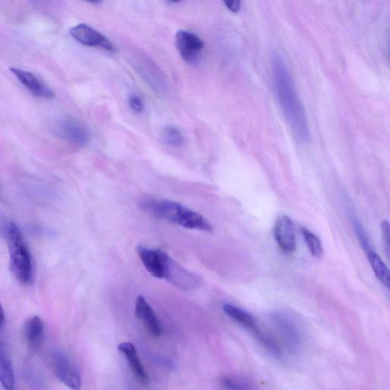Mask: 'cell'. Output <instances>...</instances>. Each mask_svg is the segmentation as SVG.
<instances>
[{"label": "cell", "instance_id": "ac0fdd59", "mask_svg": "<svg viewBox=\"0 0 390 390\" xmlns=\"http://www.w3.org/2000/svg\"><path fill=\"white\" fill-rule=\"evenodd\" d=\"M366 255H368L370 265L376 278L380 280L387 289H389L390 274L389 270L385 265V263L373 249L366 251Z\"/></svg>", "mask_w": 390, "mask_h": 390}, {"label": "cell", "instance_id": "cb8c5ba5", "mask_svg": "<svg viewBox=\"0 0 390 390\" xmlns=\"http://www.w3.org/2000/svg\"><path fill=\"white\" fill-rule=\"evenodd\" d=\"M129 105L132 110L136 113L144 111V102L139 96L131 95L129 98Z\"/></svg>", "mask_w": 390, "mask_h": 390}, {"label": "cell", "instance_id": "7402d4cb", "mask_svg": "<svg viewBox=\"0 0 390 390\" xmlns=\"http://www.w3.org/2000/svg\"><path fill=\"white\" fill-rule=\"evenodd\" d=\"M354 225L355 228V231H356L361 244L364 250L366 251H368L369 250L373 249L371 246L369 239L368 236H366L362 225L357 219L354 220Z\"/></svg>", "mask_w": 390, "mask_h": 390}, {"label": "cell", "instance_id": "277c9868", "mask_svg": "<svg viewBox=\"0 0 390 390\" xmlns=\"http://www.w3.org/2000/svg\"><path fill=\"white\" fill-rule=\"evenodd\" d=\"M224 311L228 316L250 331L261 342L264 346L275 354H279V349L276 344L274 343L271 338L264 334L254 316L244 311V309L232 304H225L224 306Z\"/></svg>", "mask_w": 390, "mask_h": 390}, {"label": "cell", "instance_id": "44dd1931", "mask_svg": "<svg viewBox=\"0 0 390 390\" xmlns=\"http://www.w3.org/2000/svg\"><path fill=\"white\" fill-rule=\"evenodd\" d=\"M221 384L225 390H247V386L244 382L233 377H222Z\"/></svg>", "mask_w": 390, "mask_h": 390}, {"label": "cell", "instance_id": "8fae6325", "mask_svg": "<svg viewBox=\"0 0 390 390\" xmlns=\"http://www.w3.org/2000/svg\"><path fill=\"white\" fill-rule=\"evenodd\" d=\"M274 236L280 248L288 254L296 249V229L291 218L286 215L278 217L274 226Z\"/></svg>", "mask_w": 390, "mask_h": 390}, {"label": "cell", "instance_id": "603a6c76", "mask_svg": "<svg viewBox=\"0 0 390 390\" xmlns=\"http://www.w3.org/2000/svg\"><path fill=\"white\" fill-rule=\"evenodd\" d=\"M389 224L388 221H384L381 223V234L384 242L385 251L388 256H389V240H390V231Z\"/></svg>", "mask_w": 390, "mask_h": 390}, {"label": "cell", "instance_id": "3957f363", "mask_svg": "<svg viewBox=\"0 0 390 390\" xmlns=\"http://www.w3.org/2000/svg\"><path fill=\"white\" fill-rule=\"evenodd\" d=\"M5 236L11 272L21 284H30L33 279L32 259L21 229L15 223L10 222L6 226Z\"/></svg>", "mask_w": 390, "mask_h": 390}, {"label": "cell", "instance_id": "4fadbf2b", "mask_svg": "<svg viewBox=\"0 0 390 390\" xmlns=\"http://www.w3.org/2000/svg\"><path fill=\"white\" fill-rule=\"evenodd\" d=\"M135 314L137 319L144 325L149 334L157 338L161 334V328L154 309L145 298L140 295L136 298Z\"/></svg>", "mask_w": 390, "mask_h": 390}, {"label": "cell", "instance_id": "d6986e66", "mask_svg": "<svg viewBox=\"0 0 390 390\" xmlns=\"http://www.w3.org/2000/svg\"><path fill=\"white\" fill-rule=\"evenodd\" d=\"M301 232L305 239L306 246L313 256L316 259H320L322 257L324 249L319 237L314 233L308 231V229L306 228H302Z\"/></svg>", "mask_w": 390, "mask_h": 390}, {"label": "cell", "instance_id": "5bb4252c", "mask_svg": "<svg viewBox=\"0 0 390 390\" xmlns=\"http://www.w3.org/2000/svg\"><path fill=\"white\" fill-rule=\"evenodd\" d=\"M273 322L278 326L286 341H288L291 349H297L301 342L300 330L294 321L283 313H274L272 315Z\"/></svg>", "mask_w": 390, "mask_h": 390}, {"label": "cell", "instance_id": "ffe728a7", "mask_svg": "<svg viewBox=\"0 0 390 390\" xmlns=\"http://www.w3.org/2000/svg\"><path fill=\"white\" fill-rule=\"evenodd\" d=\"M161 139L166 144L171 146H180L184 142V136L174 126H167L162 130Z\"/></svg>", "mask_w": 390, "mask_h": 390}, {"label": "cell", "instance_id": "5b68a950", "mask_svg": "<svg viewBox=\"0 0 390 390\" xmlns=\"http://www.w3.org/2000/svg\"><path fill=\"white\" fill-rule=\"evenodd\" d=\"M53 371L62 384L72 390H80L82 386L81 375L76 364L61 351L52 354Z\"/></svg>", "mask_w": 390, "mask_h": 390}, {"label": "cell", "instance_id": "d4e9b609", "mask_svg": "<svg viewBox=\"0 0 390 390\" xmlns=\"http://www.w3.org/2000/svg\"><path fill=\"white\" fill-rule=\"evenodd\" d=\"M224 4L231 11H234V13H237L241 7L240 1H236V0L235 1H225Z\"/></svg>", "mask_w": 390, "mask_h": 390}, {"label": "cell", "instance_id": "8992f818", "mask_svg": "<svg viewBox=\"0 0 390 390\" xmlns=\"http://www.w3.org/2000/svg\"><path fill=\"white\" fill-rule=\"evenodd\" d=\"M176 46L183 60L195 64L201 59L204 42L197 34L186 30H179L176 34Z\"/></svg>", "mask_w": 390, "mask_h": 390}, {"label": "cell", "instance_id": "6da1fadb", "mask_svg": "<svg viewBox=\"0 0 390 390\" xmlns=\"http://www.w3.org/2000/svg\"><path fill=\"white\" fill-rule=\"evenodd\" d=\"M271 66L275 90L286 121L296 139L301 143L306 144L311 141V132L288 66L282 56L276 53L272 54Z\"/></svg>", "mask_w": 390, "mask_h": 390}, {"label": "cell", "instance_id": "ba28073f", "mask_svg": "<svg viewBox=\"0 0 390 390\" xmlns=\"http://www.w3.org/2000/svg\"><path fill=\"white\" fill-rule=\"evenodd\" d=\"M56 131L62 139L72 144L84 146L90 140V134L84 124L73 118H64L56 122Z\"/></svg>", "mask_w": 390, "mask_h": 390}, {"label": "cell", "instance_id": "9c48e42d", "mask_svg": "<svg viewBox=\"0 0 390 390\" xmlns=\"http://www.w3.org/2000/svg\"><path fill=\"white\" fill-rule=\"evenodd\" d=\"M137 254L146 271L159 279H164V269L169 256L165 251L157 249L139 246Z\"/></svg>", "mask_w": 390, "mask_h": 390}, {"label": "cell", "instance_id": "2e32d148", "mask_svg": "<svg viewBox=\"0 0 390 390\" xmlns=\"http://www.w3.org/2000/svg\"><path fill=\"white\" fill-rule=\"evenodd\" d=\"M119 350L127 359L130 368L137 379L143 384L148 383V376L137 354L135 346L130 342H124L119 346Z\"/></svg>", "mask_w": 390, "mask_h": 390}, {"label": "cell", "instance_id": "7c38bea8", "mask_svg": "<svg viewBox=\"0 0 390 390\" xmlns=\"http://www.w3.org/2000/svg\"><path fill=\"white\" fill-rule=\"evenodd\" d=\"M10 71L34 96L44 99L54 97V91L32 73L14 67H11Z\"/></svg>", "mask_w": 390, "mask_h": 390}, {"label": "cell", "instance_id": "e0dca14e", "mask_svg": "<svg viewBox=\"0 0 390 390\" xmlns=\"http://www.w3.org/2000/svg\"><path fill=\"white\" fill-rule=\"evenodd\" d=\"M0 383L6 390L15 389L16 380L13 363L8 356L1 340H0Z\"/></svg>", "mask_w": 390, "mask_h": 390}, {"label": "cell", "instance_id": "30bf717a", "mask_svg": "<svg viewBox=\"0 0 390 390\" xmlns=\"http://www.w3.org/2000/svg\"><path fill=\"white\" fill-rule=\"evenodd\" d=\"M71 36L79 43L89 47H99L114 51L113 44L100 32L86 24H79L70 31Z\"/></svg>", "mask_w": 390, "mask_h": 390}, {"label": "cell", "instance_id": "9a60e30c", "mask_svg": "<svg viewBox=\"0 0 390 390\" xmlns=\"http://www.w3.org/2000/svg\"><path fill=\"white\" fill-rule=\"evenodd\" d=\"M44 332V323L39 316H34L26 321L24 327V336L30 351L36 353L41 349Z\"/></svg>", "mask_w": 390, "mask_h": 390}, {"label": "cell", "instance_id": "484cf974", "mask_svg": "<svg viewBox=\"0 0 390 390\" xmlns=\"http://www.w3.org/2000/svg\"><path fill=\"white\" fill-rule=\"evenodd\" d=\"M5 324V314L1 304H0V329Z\"/></svg>", "mask_w": 390, "mask_h": 390}, {"label": "cell", "instance_id": "52a82bcc", "mask_svg": "<svg viewBox=\"0 0 390 390\" xmlns=\"http://www.w3.org/2000/svg\"><path fill=\"white\" fill-rule=\"evenodd\" d=\"M164 279L184 291H193L199 285L197 276L182 268L169 256L166 261Z\"/></svg>", "mask_w": 390, "mask_h": 390}, {"label": "cell", "instance_id": "7a4b0ae2", "mask_svg": "<svg viewBox=\"0 0 390 390\" xmlns=\"http://www.w3.org/2000/svg\"><path fill=\"white\" fill-rule=\"evenodd\" d=\"M140 206L147 214L183 228L204 232L213 229L204 216L173 201L147 198L141 201Z\"/></svg>", "mask_w": 390, "mask_h": 390}]
</instances>
